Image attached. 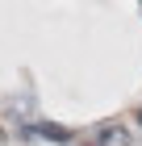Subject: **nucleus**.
Returning a JSON list of instances; mask_svg holds the SVG:
<instances>
[{
    "mask_svg": "<svg viewBox=\"0 0 142 146\" xmlns=\"http://www.w3.org/2000/svg\"><path fill=\"white\" fill-rule=\"evenodd\" d=\"M33 134H42V138H50V142H71V129H63V125H46V121H38V125H29Z\"/></svg>",
    "mask_w": 142,
    "mask_h": 146,
    "instance_id": "obj_1",
    "label": "nucleus"
},
{
    "mask_svg": "<svg viewBox=\"0 0 142 146\" xmlns=\"http://www.w3.org/2000/svg\"><path fill=\"white\" fill-rule=\"evenodd\" d=\"M96 146H130V134H125V129H105V134L96 138Z\"/></svg>",
    "mask_w": 142,
    "mask_h": 146,
    "instance_id": "obj_2",
    "label": "nucleus"
},
{
    "mask_svg": "<svg viewBox=\"0 0 142 146\" xmlns=\"http://www.w3.org/2000/svg\"><path fill=\"white\" fill-rule=\"evenodd\" d=\"M138 121H142V113H138Z\"/></svg>",
    "mask_w": 142,
    "mask_h": 146,
    "instance_id": "obj_3",
    "label": "nucleus"
}]
</instances>
